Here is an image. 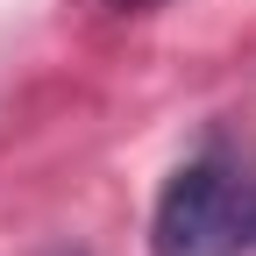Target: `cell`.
Returning <instances> with one entry per match:
<instances>
[{
    "mask_svg": "<svg viewBox=\"0 0 256 256\" xmlns=\"http://www.w3.org/2000/svg\"><path fill=\"white\" fill-rule=\"evenodd\" d=\"M156 256H249L256 249V156L235 142H206L171 171L150 220Z\"/></svg>",
    "mask_w": 256,
    "mask_h": 256,
    "instance_id": "obj_1",
    "label": "cell"
},
{
    "mask_svg": "<svg viewBox=\"0 0 256 256\" xmlns=\"http://www.w3.org/2000/svg\"><path fill=\"white\" fill-rule=\"evenodd\" d=\"M114 8H150V0H114Z\"/></svg>",
    "mask_w": 256,
    "mask_h": 256,
    "instance_id": "obj_2",
    "label": "cell"
}]
</instances>
